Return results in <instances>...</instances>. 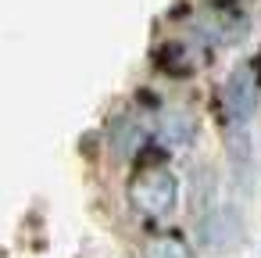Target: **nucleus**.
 Here are the masks:
<instances>
[{
	"mask_svg": "<svg viewBox=\"0 0 261 258\" xmlns=\"http://www.w3.org/2000/svg\"><path fill=\"white\" fill-rule=\"evenodd\" d=\"M175 201H179V179L165 165L143 169L129 179V204L143 219H165L175 208Z\"/></svg>",
	"mask_w": 261,
	"mask_h": 258,
	"instance_id": "1",
	"label": "nucleus"
},
{
	"mask_svg": "<svg viewBox=\"0 0 261 258\" xmlns=\"http://www.w3.org/2000/svg\"><path fill=\"white\" fill-rule=\"evenodd\" d=\"M257 97H261V79H257L254 65L232 68V76L225 79V90H222L225 126L229 129H247L250 119H254V111H257Z\"/></svg>",
	"mask_w": 261,
	"mask_h": 258,
	"instance_id": "2",
	"label": "nucleus"
},
{
	"mask_svg": "<svg viewBox=\"0 0 261 258\" xmlns=\"http://www.w3.org/2000/svg\"><path fill=\"white\" fill-rule=\"evenodd\" d=\"M240 212L236 208H215L200 219V244L207 251H229L236 240H240Z\"/></svg>",
	"mask_w": 261,
	"mask_h": 258,
	"instance_id": "3",
	"label": "nucleus"
},
{
	"mask_svg": "<svg viewBox=\"0 0 261 258\" xmlns=\"http://www.w3.org/2000/svg\"><path fill=\"white\" fill-rule=\"evenodd\" d=\"M108 144H111V151L122 154V158L140 154V151L147 147V126H143L136 115L118 111V115L111 119V126H108Z\"/></svg>",
	"mask_w": 261,
	"mask_h": 258,
	"instance_id": "4",
	"label": "nucleus"
},
{
	"mask_svg": "<svg viewBox=\"0 0 261 258\" xmlns=\"http://www.w3.org/2000/svg\"><path fill=\"white\" fill-rule=\"evenodd\" d=\"M158 133H161V140H165L168 147H186V144H193V136H197V115H193L190 108H179V104L161 108Z\"/></svg>",
	"mask_w": 261,
	"mask_h": 258,
	"instance_id": "5",
	"label": "nucleus"
},
{
	"mask_svg": "<svg viewBox=\"0 0 261 258\" xmlns=\"http://www.w3.org/2000/svg\"><path fill=\"white\" fill-rule=\"evenodd\" d=\"M154 61H158V68H165L172 76H186L193 68V51L182 47V43H175V40H168L165 47L154 51Z\"/></svg>",
	"mask_w": 261,
	"mask_h": 258,
	"instance_id": "6",
	"label": "nucleus"
},
{
	"mask_svg": "<svg viewBox=\"0 0 261 258\" xmlns=\"http://www.w3.org/2000/svg\"><path fill=\"white\" fill-rule=\"evenodd\" d=\"M143 258H193L190 247L179 240V237H154L147 247H143Z\"/></svg>",
	"mask_w": 261,
	"mask_h": 258,
	"instance_id": "7",
	"label": "nucleus"
}]
</instances>
